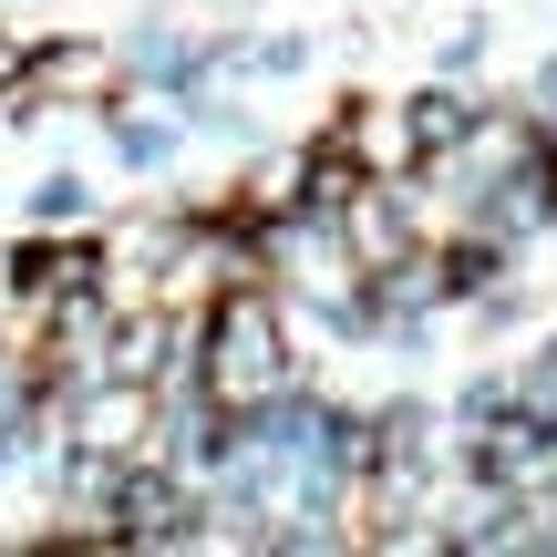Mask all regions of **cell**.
<instances>
[{"mask_svg": "<svg viewBox=\"0 0 557 557\" xmlns=\"http://www.w3.org/2000/svg\"><path fill=\"white\" fill-rule=\"evenodd\" d=\"M207 382H218L227 403H269L278 393V331L259 299H227L218 320H207Z\"/></svg>", "mask_w": 557, "mask_h": 557, "instance_id": "cell-1", "label": "cell"}]
</instances>
